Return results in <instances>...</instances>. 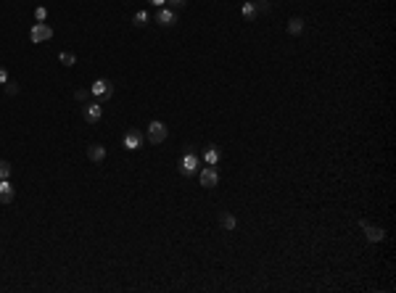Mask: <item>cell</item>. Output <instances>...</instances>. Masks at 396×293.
<instances>
[{
    "label": "cell",
    "mask_w": 396,
    "mask_h": 293,
    "mask_svg": "<svg viewBox=\"0 0 396 293\" xmlns=\"http://www.w3.org/2000/svg\"><path fill=\"white\" fill-rule=\"evenodd\" d=\"M167 135H169V130H167V124H164V122H159V119L148 122V130H146V140H148V143L161 145V143L167 140Z\"/></svg>",
    "instance_id": "1"
},
{
    "label": "cell",
    "mask_w": 396,
    "mask_h": 293,
    "mask_svg": "<svg viewBox=\"0 0 396 293\" xmlns=\"http://www.w3.org/2000/svg\"><path fill=\"white\" fill-rule=\"evenodd\" d=\"M82 116H85L87 124H98L103 119V103L101 101H87L82 106Z\"/></svg>",
    "instance_id": "2"
},
{
    "label": "cell",
    "mask_w": 396,
    "mask_h": 293,
    "mask_svg": "<svg viewBox=\"0 0 396 293\" xmlns=\"http://www.w3.org/2000/svg\"><path fill=\"white\" fill-rule=\"evenodd\" d=\"M198 182H201L204 190H214V188L220 185V172H217V167H209V164H206V169H201V174H198Z\"/></svg>",
    "instance_id": "3"
},
{
    "label": "cell",
    "mask_w": 396,
    "mask_h": 293,
    "mask_svg": "<svg viewBox=\"0 0 396 293\" xmlns=\"http://www.w3.org/2000/svg\"><path fill=\"white\" fill-rule=\"evenodd\" d=\"M122 143H124V148H127V151H140L143 145H146V132L127 130V132H124V138H122Z\"/></svg>",
    "instance_id": "4"
},
{
    "label": "cell",
    "mask_w": 396,
    "mask_h": 293,
    "mask_svg": "<svg viewBox=\"0 0 396 293\" xmlns=\"http://www.w3.org/2000/svg\"><path fill=\"white\" fill-rule=\"evenodd\" d=\"M90 93H93L98 101H109L114 95V82L111 80H95L93 87H90Z\"/></svg>",
    "instance_id": "5"
},
{
    "label": "cell",
    "mask_w": 396,
    "mask_h": 293,
    "mask_svg": "<svg viewBox=\"0 0 396 293\" xmlns=\"http://www.w3.org/2000/svg\"><path fill=\"white\" fill-rule=\"evenodd\" d=\"M50 37H53V29H50L45 22H37V24L29 29V40L37 43V45H40V43H48Z\"/></svg>",
    "instance_id": "6"
},
{
    "label": "cell",
    "mask_w": 396,
    "mask_h": 293,
    "mask_svg": "<svg viewBox=\"0 0 396 293\" xmlns=\"http://www.w3.org/2000/svg\"><path fill=\"white\" fill-rule=\"evenodd\" d=\"M198 172V156L193 151H188L183 159H180V174L183 177H193Z\"/></svg>",
    "instance_id": "7"
},
{
    "label": "cell",
    "mask_w": 396,
    "mask_h": 293,
    "mask_svg": "<svg viewBox=\"0 0 396 293\" xmlns=\"http://www.w3.org/2000/svg\"><path fill=\"white\" fill-rule=\"evenodd\" d=\"M359 230H365L367 241H372V243H378V241H383V238H386L383 227H375V225H370L367 219H359Z\"/></svg>",
    "instance_id": "8"
},
{
    "label": "cell",
    "mask_w": 396,
    "mask_h": 293,
    "mask_svg": "<svg viewBox=\"0 0 396 293\" xmlns=\"http://www.w3.org/2000/svg\"><path fill=\"white\" fill-rule=\"evenodd\" d=\"M16 188L11 185V180H0V204H13Z\"/></svg>",
    "instance_id": "9"
},
{
    "label": "cell",
    "mask_w": 396,
    "mask_h": 293,
    "mask_svg": "<svg viewBox=\"0 0 396 293\" xmlns=\"http://www.w3.org/2000/svg\"><path fill=\"white\" fill-rule=\"evenodd\" d=\"M156 22H159L161 27H174V24H177V13H174L172 8H159Z\"/></svg>",
    "instance_id": "10"
},
{
    "label": "cell",
    "mask_w": 396,
    "mask_h": 293,
    "mask_svg": "<svg viewBox=\"0 0 396 293\" xmlns=\"http://www.w3.org/2000/svg\"><path fill=\"white\" fill-rule=\"evenodd\" d=\"M87 159L93 161V164H101V161H106V148H103L101 143H93V145H90V148H87Z\"/></svg>",
    "instance_id": "11"
},
{
    "label": "cell",
    "mask_w": 396,
    "mask_h": 293,
    "mask_svg": "<svg viewBox=\"0 0 396 293\" xmlns=\"http://www.w3.org/2000/svg\"><path fill=\"white\" fill-rule=\"evenodd\" d=\"M220 159H222V153H220V148H217V145H209V148L204 151V161L209 164V167H217V164H220Z\"/></svg>",
    "instance_id": "12"
},
{
    "label": "cell",
    "mask_w": 396,
    "mask_h": 293,
    "mask_svg": "<svg viewBox=\"0 0 396 293\" xmlns=\"http://www.w3.org/2000/svg\"><path fill=\"white\" fill-rule=\"evenodd\" d=\"M220 225H222V230H235V227H238V219H235V214L225 211V214L220 217Z\"/></svg>",
    "instance_id": "13"
},
{
    "label": "cell",
    "mask_w": 396,
    "mask_h": 293,
    "mask_svg": "<svg viewBox=\"0 0 396 293\" xmlns=\"http://www.w3.org/2000/svg\"><path fill=\"white\" fill-rule=\"evenodd\" d=\"M241 13H243V19H246V22H254V19H256V3H254V0H248V3H243Z\"/></svg>",
    "instance_id": "14"
},
{
    "label": "cell",
    "mask_w": 396,
    "mask_h": 293,
    "mask_svg": "<svg viewBox=\"0 0 396 293\" xmlns=\"http://www.w3.org/2000/svg\"><path fill=\"white\" fill-rule=\"evenodd\" d=\"M301 32H304V19L293 16V19L288 22V34H301Z\"/></svg>",
    "instance_id": "15"
},
{
    "label": "cell",
    "mask_w": 396,
    "mask_h": 293,
    "mask_svg": "<svg viewBox=\"0 0 396 293\" xmlns=\"http://www.w3.org/2000/svg\"><path fill=\"white\" fill-rule=\"evenodd\" d=\"M58 61H61L64 66H74V64H77V56H74L71 50H61V53H58Z\"/></svg>",
    "instance_id": "16"
},
{
    "label": "cell",
    "mask_w": 396,
    "mask_h": 293,
    "mask_svg": "<svg viewBox=\"0 0 396 293\" xmlns=\"http://www.w3.org/2000/svg\"><path fill=\"white\" fill-rule=\"evenodd\" d=\"M148 22H151L148 11H137V13H135V19H132V24H135V27H146Z\"/></svg>",
    "instance_id": "17"
},
{
    "label": "cell",
    "mask_w": 396,
    "mask_h": 293,
    "mask_svg": "<svg viewBox=\"0 0 396 293\" xmlns=\"http://www.w3.org/2000/svg\"><path fill=\"white\" fill-rule=\"evenodd\" d=\"M11 172H13V167H11V161H6V159H0V180H8V177H11Z\"/></svg>",
    "instance_id": "18"
},
{
    "label": "cell",
    "mask_w": 396,
    "mask_h": 293,
    "mask_svg": "<svg viewBox=\"0 0 396 293\" xmlns=\"http://www.w3.org/2000/svg\"><path fill=\"white\" fill-rule=\"evenodd\" d=\"M34 19H37V22H45V19H48V8H45V6H37V8H34Z\"/></svg>",
    "instance_id": "19"
},
{
    "label": "cell",
    "mask_w": 396,
    "mask_h": 293,
    "mask_svg": "<svg viewBox=\"0 0 396 293\" xmlns=\"http://www.w3.org/2000/svg\"><path fill=\"white\" fill-rule=\"evenodd\" d=\"M6 93H8V95H19V82H11V80H8V82H6Z\"/></svg>",
    "instance_id": "20"
},
{
    "label": "cell",
    "mask_w": 396,
    "mask_h": 293,
    "mask_svg": "<svg viewBox=\"0 0 396 293\" xmlns=\"http://www.w3.org/2000/svg\"><path fill=\"white\" fill-rule=\"evenodd\" d=\"M256 13H269V0H259V6H256Z\"/></svg>",
    "instance_id": "21"
},
{
    "label": "cell",
    "mask_w": 396,
    "mask_h": 293,
    "mask_svg": "<svg viewBox=\"0 0 396 293\" xmlns=\"http://www.w3.org/2000/svg\"><path fill=\"white\" fill-rule=\"evenodd\" d=\"M167 3H169L172 8H185V6H188V0H167Z\"/></svg>",
    "instance_id": "22"
},
{
    "label": "cell",
    "mask_w": 396,
    "mask_h": 293,
    "mask_svg": "<svg viewBox=\"0 0 396 293\" xmlns=\"http://www.w3.org/2000/svg\"><path fill=\"white\" fill-rule=\"evenodd\" d=\"M8 82V71H6V66H0V85H6Z\"/></svg>",
    "instance_id": "23"
},
{
    "label": "cell",
    "mask_w": 396,
    "mask_h": 293,
    "mask_svg": "<svg viewBox=\"0 0 396 293\" xmlns=\"http://www.w3.org/2000/svg\"><path fill=\"white\" fill-rule=\"evenodd\" d=\"M74 98H77V101H85V103H87V93H85V90H77V93H74Z\"/></svg>",
    "instance_id": "24"
},
{
    "label": "cell",
    "mask_w": 396,
    "mask_h": 293,
    "mask_svg": "<svg viewBox=\"0 0 396 293\" xmlns=\"http://www.w3.org/2000/svg\"><path fill=\"white\" fill-rule=\"evenodd\" d=\"M148 3L156 6V8H164V6H167V0H148Z\"/></svg>",
    "instance_id": "25"
}]
</instances>
